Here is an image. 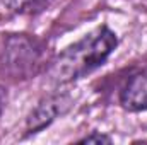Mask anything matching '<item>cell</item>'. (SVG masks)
<instances>
[{
	"mask_svg": "<svg viewBox=\"0 0 147 145\" xmlns=\"http://www.w3.org/2000/svg\"><path fill=\"white\" fill-rule=\"evenodd\" d=\"M118 44L116 34L108 26H101L69 46L55 60L50 77L57 84H67L101 67Z\"/></svg>",
	"mask_w": 147,
	"mask_h": 145,
	"instance_id": "1",
	"label": "cell"
},
{
	"mask_svg": "<svg viewBox=\"0 0 147 145\" xmlns=\"http://www.w3.org/2000/svg\"><path fill=\"white\" fill-rule=\"evenodd\" d=\"M2 65L5 72L16 79L34 75L43 65V46L34 38L24 34L9 38L5 41Z\"/></svg>",
	"mask_w": 147,
	"mask_h": 145,
	"instance_id": "2",
	"label": "cell"
},
{
	"mask_svg": "<svg viewBox=\"0 0 147 145\" xmlns=\"http://www.w3.org/2000/svg\"><path fill=\"white\" fill-rule=\"evenodd\" d=\"M120 103L128 111L147 109V68L127 80L120 92Z\"/></svg>",
	"mask_w": 147,
	"mask_h": 145,
	"instance_id": "3",
	"label": "cell"
},
{
	"mask_svg": "<svg viewBox=\"0 0 147 145\" xmlns=\"http://www.w3.org/2000/svg\"><path fill=\"white\" fill-rule=\"evenodd\" d=\"M62 99H48L45 103H41L31 114L29 118V132H36L41 130L43 126H46L50 121L55 119V116L58 113H62Z\"/></svg>",
	"mask_w": 147,
	"mask_h": 145,
	"instance_id": "4",
	"label": "cell"
},
{
	"mask_svg": "<svg viewBox=\"0 0 147 145\" xmlns=\"http://www.w3.org/2000/svg\"><path fill=\"white\" fill-rule=\"evenodd\" d=\"M80 142L82 144H110L111 138L106 137V135H101V133H91L86 138H82Z\"/></svg>",
	"mask_w": 147,
	"mask_h": 145,
	"instance_id": "5",
	"label": "cell"
},
{
	"mask_svg": "<svg viewBox=\"0 0 147 145\" xmlns=\"http://www.w3.org/2000/svg\"><path fill=\"white\" fill-rule=\"evenodd\" d=\"M3 106H5V92H3V89L0 87V114H2V111H3Z\"/></svg>",
	"mask_w": 147,
	"mask_h": 145,
	"instance_id": "6",
	"label": "cell"
}]
</instances>
